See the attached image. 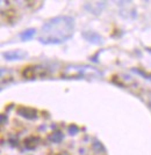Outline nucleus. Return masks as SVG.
Wrapping results in <instances>:
<instances>
[{"label": "nucleus", "mask_w": 151, "mask_h": 155, "mask_svg": "<svg viewBox=\"0 0 151 155\" xmlns=\"http://www.w3.org/2000/svg\"><path fill=\"white\" fill-rule=\"evenodd\" d=\"M74 31V20L71 16H56L43 25L39 39L44 44H59L71 38Z\"/></svg>", "instance_id": "f257e3e1"}, {"label": "nucleus", "mask_w": 151, "mask_h": 155, "mask_svg": "<svg viewBox=\"0 0 151 155\" xmlns=\"http://www.w3.org/2000/svg\"><path fill=\"white\" fill-rule=\"evenodd\" d=\"M2 56L7 60H22L28 57V53L23 50H12V51L4 52Z\"/></svg>", "instance_id": "f03ea898"}, {"label": "nucleus", "mask_w": 151, "mask_h": 155, "mask_svg": "<svg viewBox=\"0 0 151 155\" xmlns=\"http://www.w3.org/2000/svg\"><path fill=\"white\" fill-rule=\"evenodd\" d=\"M35 34H36V30L35 29H27L25 31H22L20 34V38L22 39V41H28V39H32L35 36Z\"/></svg>", "instance_id": "7ed1b4c3"}, {"label": "nucleus", "mask_w": 151, "mask_h": 155, "mask_svg": "<svg viewBox=\"0 0 151 155\" xmlns=\"http://www.w3.org/2000/svg\"><path fill=\"white\" fill-rule=\"evenodd\" d=\"M150 104H151V96H150Z\"/></svg>", "instance_id": "20e7f679"}]
</instances>
